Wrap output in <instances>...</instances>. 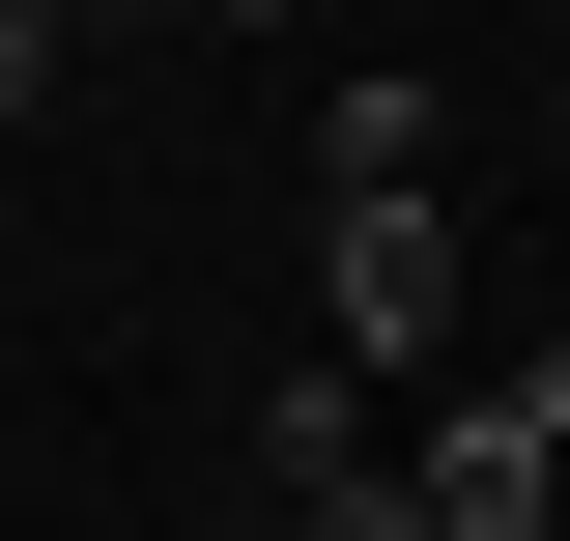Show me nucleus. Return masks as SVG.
<instances>
[{"label":"nucleus","mask_w":570,"mask_h":541,"mask_svg":"<svg viewBox=\"0 0 570 541\" xmlns=\"http://www.w3.org/2000/svg\"><path fill=\"white\" fill-rule=\"evenodd\" d=\"M428 342H456V228H428V200H343V228H314V371H428Z\"/></svg>","instance_id":"f257e3e1"},{"label":"nucleus","mask_w":570,"mask_h":541,"mask_svg":"<svg viewBox=\"0 0 570 541\" xmlns=\"http://www.w3.org/2000/svg\"><path fill=\"white\" fill-rule=\"evenodd\" d=\"M400 484H428V541H542V484H570V342H542V371H485Z\"/></svg>","instance_id":"f03ea898"},{"label":"nucleus","mask_w":570,"mask_h":541,"mask_svg":"<svg viewBox=\"0 0 570 541\" xmlns=\"http://www.w3.org/2000/svg\"><path fill=\"white\" fill-rule=\"evenodd\" d=\"M285 541H428V484H400V456H343V484H285Z\"/></svg>","instance_id":"7ed1b4c3"},{"label":"nucleus","mask_w":570,"mask_h":541,"mask_svg":"<svg viewBox=\"0 0 570 541\" xmlns=\"http://www.w3.org/2000/svg\"><path fill=\"white\" fill-rule=\"evenodd\" d=\"M29 115H58V0H0V142H29Z\"/></svg>","instance_id":"20e7f679"},{"label":"nucleus","mask_w":570,"mask_h":541,"mask_svg":"<svg viewBox=\"0 0 570 541\" xmlns=\"http://www.w3.org/2000/svg\"><path fill=\"white\" fill-rule=\"evenodd\" d=\"M171 29H285V0H171Z\"/></svg>","instance_id":"39448f33"},{"label":"nucleus","mask_w":570,"mask_h":541,"mask_svg":"<svg viewBox=\"0 0 570 541\" xmlns=\"http://www.w3.org/2000/svg\"><path fill=\"white\" fill-rule=\"evenodd\" d=\"M200 541H285V513H200Z\"/></svg>","instance_id":"423d86ee"}]
</instances>
